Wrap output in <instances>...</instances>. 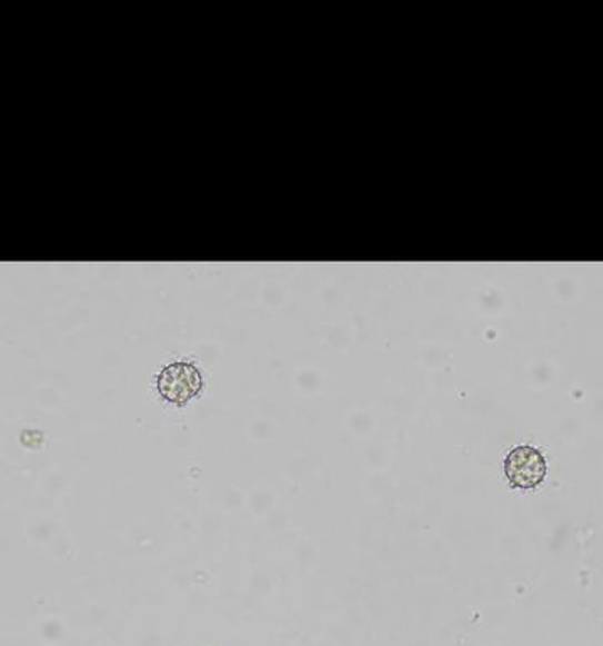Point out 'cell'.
<instances>
[{"instance_id":"2","label":"cell","mask_w":603,"mask_h":646,"mask_svg":"<svg viewBox=\"0 0 603 646\" xmlns=\"http://www.w3.org/2000/svg\"><path fill=\"white\" fill-rule=\"evenodd\" d=\"M505 476L516 489H536L546 477V458L539 448L520 445L506 455Z\"/></svg>"},{"instance_id":"1","label":"cell","mask_w":603,"mask_h":646,"mask_svg":"<svg viewBox=\"0 0 603 646\" xmlns=\"http://www.w3.org/2000/svg\"><path fill=\"white\" fill-rule=\"evenodd\" d=\"M157 388L164 400L183 405L200 394L203 378L193 362L174 361L161 369L157 378Z\"/></svg>"}]
</instances>
